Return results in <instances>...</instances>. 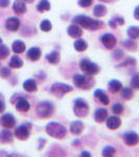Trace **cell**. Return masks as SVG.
Listing matches in <instances>:
<instances>
[{
	"label": "cell",
	"mask_w": 139,
	"mask_h": 157,
	"mask_svg": "<svg viewBox=\"0 0 139 157\" xmlns=\"http://www.w3.org/2000/svg\"><path fill=\"white\" fill-rule=\"evenodd\" d=\"M73 22L89 30H96V29H102V26H103V23L100 20L92 19V18H90V17L84 16V15H79V16L74 17Z\"/></svg>",
	"instance_id": "obj_1"
},
{
	"label": "cell",
	"mask_w": 139,
	"mask_h": 157,
	"mask_svg": "<svg viewBox=\"0 0 139 157\" xmlns=\"http://www.w3.org/2000/svg\"><path fill=\"white\" fill-rule=\"evenodd\" d=\"M46 133L54 138L62 139L66 136L67 130H66V128L63 125H61V124L51 121V123H49L48 125L46 126Z\"/></svg>",
	"instance_id": "obj_2"
},
{
	"label": "cell",
	"mask_w": 139,
	"mask_h": 157,
	"mask_svg": "<svg viewBox=\"0 0 139 157\" xmlns=\"http://www.w3.org/2000/svg\"><path fill=\"white\" fill-rule=\"evenodd\" d=\"M73 83L80 89H90L94 86V78L89 75H75L73 77Z\"/></svg>",
	"instance_id": "obj_3"
},
{
	"label": "cell",
	"mask_w": 139,
	"mask_h": 157,
	"mask_svg": "<svg viewBox=\"0 0 139 157\" xmlns=\"http://www.w3.org/2000/svg\"><path fill=\"white\" fill-rule=\"evenodd\" d=\"M54 105L50 102H41L36 106V112L41 118H48L54 114Z\"/></svg>",
	"instance_id": "obj_4"
},
{
	"label": "cell",
	"mask_w": 139,
	"mask_h": 157,
	"mask_svg": "<svg viewBox=\"0 0 139 157\" xmlns=\"http://www.w3.org/2000/svg\"><path fill=\"white\" fill-rule=\"evenodd\" d=\"M73 112L77 117L82 118L87 116L88 112H89V105L84 98H77L74 101V105H73Z\"/></svg>",
	"instance_id": "obj_5"
},
{
	"label": "cell",
	"mask_w": 139,
	"mask_h": 157,
	"mask_svg": "<svg viewBox=\"0 0 139 157\" xmlns=\"http://www.w3.org/2000/svg\"><path fill=\"white\" fill-rule=\"evenodd\" d=\"M80 67L86 75H96V73L100 72V66L97 64H95V63L91 62L89 59L81 60Z\"/></svg>",
	"instance_id": "obj_6"
},
{
	"label": "cell",
	"mask_w": 139,
	"mask_h": 157,
	"mask_svg": "<svg viewBox=\"0 0 139 157\" xmlns=\"http://www.w3.org/2000/svg\"><path fill=\"white\" fill-rule=\"evenodd\" d=\"M73 90L72 86L68 85V84H64V83H54L50 87V91L54 93V95L59 98L64 97L66 93L71 92Z\"/></svg>",
	"instance_id": "obj_7"
},
{
	"label": "cell",
	"mask_w": 139,
	"mask_h": 157,
	"mask_svg": "<svg viewBox=\"0 0 139 157\" xmlns=\"http://www.w3.org/2000/svg\"><path fill=\"white\" fill-rule=\"evenodd\" d=\"M0 124L3 128L9 129L16 125V120H15L14 115L11 114V113H6L0 117Z\"/></svg>",
	"instance_id": "obj_8"
},
{
	"label": "cell",
	"mask_w": 139,
	"mask_h": 157,
	"mask_svg": "<svg viewBox=\"0 0 139 157\" xmlns=\"http://www.w3.org/2000/svg\"><path fill=\"white\" fill-rule=\"evenodd\" d=\"M103 45L107 49H113L116 45V38L112 34H105L100 38Z\"/></svg>",
	"instance_id": "obj_9"
},
{
	"label": "cell",
	"mask_w": 139,
	"mask_h": 157,
	"mask_svg": "<svg viewBox=\"0 0 139 157\" xmlns=\"http://www.w3.org/2000/svg\"><path fill=\"white\" fill-rule=\"evenodd\" d=\"M122 137H123V140H125L126 145H128L130 147L136 146L139 143V135L136 132H133V131L125 133Z\"/></svg>",
	"instance_id": "obj_10"
},
{
	"label": "cell",
	"mask_w": 139,
	"mask_h": 157,
	"mask_svg": "<svg viewBox=\"0 0 139 157\" xmlns=\"http://www.w3.org/2000/svg\"><path fill=\"white\" fill-rule=\"evenodd\" d=\"M15 136L20 140H26L29 136V128L26 125H21L15 130Z\"/></svg>",
	"instance_id": "obj_11"
},
{
	"label": "cell",
	"mask_w": 139,
	"mask_h": 157,
	"mask_svg": "<svg viewBox=\"0 0 139 157\" xmlns=\"http://www.w3.org/2000/svg\"><path fill=\"white\" fill-rule=\"evenodd\" d=\"M69 128H70V132L72 134H74V135H80V134L84 131L85 125H84V123L81 121H74L70 124Z\"/></svg>",
	"instance_id": "obj_12"
},
{
	"label": "cell",
	"mask_w": 139,
	"mask_h": 157,
	"mask_svg": "<svg viewBox=\"0 0 139 157\" xmlns=\"http://www.w3.org/2000/svg\"><path fill=\"white\" fill-rule=\"evenodd\" d=\"M106 124H107V127L109 128L110 130H116V129H118L120 127L121 121H120V118L118 117V116L112 115V116H110V117L108 118L107 121H106Z\"/></svg>",
	"instance_id": "obj_13"
},
{
	"label": "cell",
	"mask_w": 139,
	"mask_h": 157,
	"mask_svg": "<svg viewBox=\"0 0 139 157\" xmlns=\"http://www.w3.org/2000/svg\"><path fill=\"white\" fill-rule=\"evenodd\" d=\"M30 108V104L26 98H20L18 101H16V109L20 112H27Z\"/></svg>",
	"instance_id": "obj_14"
},
{
	"label": "cell",
	"mask_w": 139,
	"mask_h": 157,
	"mask_svg": "<svg viewBox=\"0 0 139 157\" xmlns=\"http://www.w3.org/2000/svg\"><path fill=\"white\" fill-rule=\"evenodd\" d=\"M67 33H68V35L72 38H80L83 34V30L79 24L75 23V24L69 25V27H68V29H67Z\"/></svg>",
	"instance_id": "obj_15"
},
{
	"label": "cell",
	"mask_w": 139,
	"mask_h": 157,
	"mask_svg": "<svg viewBox=\"0 0 139 157\" xmlns=\"http://www.w3.org/2000/svg\"><path fill=\"white\" fill-rule=\"evenodd\" d=\"M6 26L11 32H16V30H18L20 26V20L18 18H16V17H11V18L6 20Z\"/></svg>",
	"instance_id": "obj_16"
},
{
	"label": "cell",
	"mask_w": 139,
	"mask_h": 157,
	"mask_svg": "<svg viewBox=\"0 0 139 157\" xmlns=\"http://www.w3.org/2000/svg\"><path fill=\"white\" fill-rule=\"evenodd\" d=\"M107 116H108V111L105 108H98L94 112V120L97 123H103V121L107 120Z\"/></svg>",
	"instance_id": "obj_17"
},
{
	"label": "cell",
	"mask_w": 139,
	"mask_h": 157,
	"mask_svg": "<svg viewBox=\"0 0 139 157\" xmlns=\"http://www.w3.org/2000/svg\"><path fill=\"white\" fill-rule=\"evenodd\" d=\"M13 10L16 14L22 15L26 12V4L24 3L23 0H16L13 4Z\"/></svg>",
	"instance_id": "obj_18"
},
{
	"label": "cell",
	"mask_w": 139,
	"mask_h": 157,
	"mask_svg": "<svg viewBox=\"0 0 139 157\" xmlns=\"http://www.w3.org/2000/svg\"><path fill=\"white\" fill-rule=\"evenodd\" d=\"M94 97L100 101V103H102L103 105H109L110 103V98H108V95L103 92V90L102 89H96L94 91Z\"/></svg>",
	"instance_id": "obj_19"
},
{
	"label": "cell",
	"mask_w": 139,
	"mask_h": 157,
	"mask_svg": "<svg viewBox=\"0 0 139 157\" xmlns=\"http://www.w3.org/2000/svg\"><path fill=\"white\" fill-rule=\"evenodd\" d=\"M42 52L39 47H32V48L28 49L27 52V57L29 58L32 61H37L41 58Z\"/></svg>",
	"instance_id": "obj_20"
},
{
	"label": "cell",
	"mask_w": 139,
	"mask_h": 157,
	"mask_svg": "<svg viewBox=\"0 0 139 157\" xmlns=\"http://www.w3.org/2000/svg\"><path fill=\"white\" fill-rule=\"evenodd\" d=\"M13 140V133L7 129H4L0 132V143L1 144H7L12 143Z\"/></svg>",
	"instance_id": "obj_21"
},
{
	"label": "cell",
	"mask_w": 139,
	"mask_h": 157,
	"mask_svg": "<svg viewBox=\"0 0 139 157\" xmlns=\"http://www.w3.org/2000/svg\"><path fill=\"white\" fill-rule=\"evenodd\" d=\"M23 88L25 91L27 92H34V91L37 90V83L35 80L32 78H28L23 83Z\"/></svg>",
	"instance_id": "obj_22"
},
{
	"label": "cell",
	"mask_w": 139,
	"mask_h": 157,
	"mask_svg": "<svg viewBox=\"0 0 139 157\" xmlns=\"http://www.w3.org/2000/svg\"><path fill=\"white\" fill-rule=\"evenodd\" d=\"M108 88H109L110 92L116 93V92H118V91L121 90V88H122V84H121L118 80H112V81H110L109 84H108Z\"/></svg>",
	"instance_id": "obj_23"
},
{
	"label": "cell",
	"mask_w": 139,
	"mask_h": 157,
	"mask_svg": "<svg viewBox=\"0 0 139 157\" xmlns=\"http://www.w3.org/2000/svg\"><path fill=\"white\" fill-rule=\"evenodd\" d=\"M12 48L13 52H16V54H22L25 50V44L24 42L20 41V40H16V41H14V43H13Z\"/></svg>",
	"instance_id": "obj_24"
},
{
	"label": "cell",
	"mask_w": 139,
	"mask_h": 157,
	"mask_svg": "<svg viewBox=\"0 0 139 157\" xmlns=\"http://www.w3.org/2000/svg\"><path fill=\"white\" fill-rule=\"evenodd\" d=\"M93 14H94L95 17H103L106 14H107V7L103 4H97V6H94L93 9Z\"/></svg>",
	"instance_id": "obj_25"
},
{
	"label": "cell",
	"mask_w": 139,
	"mask_h": 157,
	"mask_svg": "<svg viewBox=\"0 0 139 157\" xmlns=\"http://www.w3.org/2000/svg\"><path fill=\"white\" fill-rule=\"evenodd\" d=\"M46 60L48 61L50 64L57 65L60 62V54L58 52H51L50 54L46 55Z\"/></svg>",
	"instance_id": "obj_26"
},
{
	"label": "cell",
	"mask_w": 139,
	"mask_h": 157,
	"mask_svg": "<svg viewBox=\"0 0 139 157\" xmlns=\"http://www.w3.org/2000/svg\"><path fill=\"white\" fill-rule=\"evenodd\" d=\"M50 7H51V6H50V2L48 0H41V1L38 3L37 10L40 13H44V12L50 11Z\"/></svg>",
	"instance_id": "obj_27"
},
{
	"label": "cell",
	"mask_w": 139,
	"mask_h": 157,
	"mask_svg": "<svg viewBox=\"0 0 139 157\" xmlns=\"http://www.w3.org/2000/svg\"><path fill=\"white\" fill-rule=\"evenodd\" d=\"M23 66V61L18 56H13L9 61V67L12 68H20Z\"/></svg>",
	"instance_id": "obj_28"
},
{
	"label": "cell",
	"mask_w": 139,
	"mask_h": 157,
	"mask_svg": "<svg viewBox=\"0 0 139 157\" xmlns=\"http://www.w3.org/2000/svg\"><path fill=\"white\" fill-rule=\"evenodd\" d=\"M73 46H74V49L77 50V52H85L86 49H87L88 47V44L87 42L85 41V40L83 39H77V41L74 42V44H73Z\"/></svg>",
	"instance_id": "obj_29"
},
{
	"label": "cell",
	"mask_w": 139,
	"mask_h": 157,
	"mask_svg": "<svg viewBox=\"0 0 139 157\" xmlns=\"http://www.w3.org/2000/svg\"><path fill=\"white\" fill-rule=\"evenodd\" d=\"M128 36L131 38V39H137L139 37V27L137 26H131L129 27L128 30Z\"/></svg>",
	"instance_id": "obj_30"
},
{
	"label": "cell",
	"mask_w": 139,
	"mask_h": 157,
	"mask_svg": "<svg viewBox=\"0 0 139 157\" xmlns=\"http://www.w3.org/2000/svg\"><path fill=\"white\" fill-rule=\"evenodd\" d=\"M115 154H116V150L111 146H107L103 149V156L111 157V156H114Z\"/></svg>",
	"instance_id": "obj_31"
},
{
	"label": "cell",
	"mask_w": 139,
	"mask_h": 157,
	"mask_svg": "<svg viewBox=\"0 0 139 157\" xmlns=\"http://www.w3.org/2000/svg\"><path fill=\"white\" fill-rule=\"evenodd\" d=\"M40 29H41V30H43V32L47 33V32H50L52 29V24L51 22L49 21V20H43V21L41 22V24H40Z\"/></svg>",
	"instance_id": "obj_32"
},
{
	"label": "cell",
	"mask_w": 139,
	"mask_h": 157,
	"mask_svg": "<svg viewBox=\"0 0 139 157\" xmlns=\"http://www.w3.org/2000/svg\"><path fill=\"white\" fill-rule=\"evenodd\" d=\"M122 44H123V46L129 50H135L136 48H137V44H136V43L134 42L131 38L128 40H125V41L122 42Z\"/></svg>",
	"instance_id": "obj_33"
},
{
	"label": "cell",
	"mask_w": 139,
	"mask_h": 157,
	"mask_svg": "<svg viewBox=\"0 0 139 157\" xmlns=\"http://www.w3.org/2000/svg\"><path fill=\"white\" fill-rule=\"evenodd\" d=\"M121 98L125 100H131L133 98V90L131 88H122L121 90Z\"/></svg>",
	"instance_id": "obj_34"
},
{
	"label": "cell",
	"mask_w": 139,
	"mask_h": 157,
	"mask_svg": "<svg viewBox=\"0 0 139 157\" xmlns=\"http://www.w3.org/2000/svg\"><path fill=\"white\" fill-rule=\"evenodd\" d=\"M131 87L134 89H139V72L133 75L132 78H131Z\"/></svg>",
	"instance_id": "obj_35"
},
{
	"label": "cell",
	"mask_w": 139,
	"mask_h": 157,
	"mask_svg": "<svg viewBox=\"0 0 139 157\" xmlns=\"http://www.w3.org/2000/svg\"><path fill=\"white\" fill-rule=\"evenodd\" d=\"M9 55V49L7 48V46H6V45H0V60L6 59Z\"/></svg>",
	"instance_id": "obj_36"
},
{
	"label": "cell",
	"mask_w": 139,
	"mask_h": 157,
	"mask_svg": "<svg viewBox=\"0 0 139 157\" xmlns=\"http://www.w3.org/2000/svg\"><path fill=\"white\" fill-rule=\"evenodd\" d=\"M112 111L115 114H121L123 112V106L119 103H116L112 106Z\"/></svg>",
	"instance_id": "obj_37"
},
{
	"label": "cell",
	"mask_w": 139,
	"mask_h": 157,
	"mask_svg": "<svg viewBox=\"0 0 139 157\" xmlns=\"http://www.w3.org/2000/svg\"><path fill=\"white\" fill-rule=\"evenodd\" d=\"M136 64V61L135 59H133V58H129L125 61V62L120 63L118 66H127V65H135Z\"/></svg>",
	"instance_id": "obj_38"
},
{
	"label": "cell",
	"mask_w": 139,
	"mask_h": 157,
	"mask_svg": "<svg viewBox=\"0 0 139 157\" xmlns=\"http://www.w3.org/2000/svg\"><path fill=\"white\" fill-rule=\"evenodd\" d=\"M9 75H11V70L9 69L7 67H3L1 70H0V75H1L2 78H9Z\"/></svg>",
	"instance_id": "obj_39"
},
{
	"label": "cell",
	"mask_w": 139,
	"mask_h": 157,
	"mask_svg": "<svg viewBox=\"0 0 139 157\" xmlns=\"http://www.w3.org/2000/svg\"><path fill=\"white\" fill-rule=\"evenodd\" d=\"M93 0H80L79 1V6L82 7H88L92 4Z\"/></svg>",
	"instance_id": "obj_40"
},
{
	"label": "cell",
	"mask_w": 139,
	"mask_h": 157,
	"mask_svg": "<svg viewBox=\"0 0 139 157\" xmlns=\"http://www.w3.org/2000/svg\"><path fill=\"white\" fill-rule=\"evenodd\" d=\"M109 25H110V27H112V29H116V26L118 25V23L116 22L115 18H112L109 21Z\"/></svg>",
	"instance_id": "obj_41"
},
{
	"label": "cell",
	"mask_w": 139,
	"mask_h": 157,
	"mask_svg": "<svg viewBox=\"0 0 139 157\" xmlns=\"http://www.w3.org/2000/svg\"><path fill=\"white\" fill-rule=\"evenodd\" d=\"M4 109H6V105H4V102H3V98L0 95V113L3 112Z\"/></svg>",
	"instance_id": "obj_42"
},
{
	"label": "cell",
	"mask_w": 139,
	"mask_h": 157,
	"mask_svg": "<svg viewBox=\"0 0 139 157\" xmlns=\"http://www.w3.org/2000/svg\"><path fill=\"white\" fill-rule=\"evenodd\" d=\"M9 4V0H0V7H6Z\"/></svg>",
	"instance_id": "obj_43"
},
{
	"label": "cell",
	"mask_w": 139,
	"mask_h": 157,
	"mask_svg": "<svg viewBox=\"0 0 139 157\" xmlns=\"http://www.w3.org/2000/svg\"><path fill=\"white\" fill-rule=\"evenodd\" d=\"M113 57L115 58V59H117V60H119L121 57H122V52H120V50H116L115 52V54L113 55Z\"/></svg>",
	"instance_id": "obj_44"
},
{
	"label": "cell",
	"mask_w": 139,
	"mask_h": 157,
	"mask_svg": "<svg viewBox=\"0 0 139 157\" xmlns=\"http://www.w3.org/2000/svg\"><path fill=\"white\" fill-rule=\"evenodd\" d=\"M115 20L116 22H117L119 25H123L125 24V19L122 18V17H115Z\"/></svg>",
	"instance_id": "obj_45"
},
{
	"label": "cell",
	"mask_w": 139,
	"mask_h": 157,
	"mask_svg": "<svg viewBox=\"0 0 139 157\" xmlns=\"http://www.w3.org/2000/svg\"><path fill=\"white\" fill-rule=\"evenodd\" d=\"M134 18L136 20H139V6H136V9L134 10Z\"/></svg>",
	"instance_id": "obj_46"
},
{
	"label": "cell",
	"mask_w": 139,
	"mask_h": 157,
	"mask_svg": "<svg viewBox=\"0 0 139 157\" xmlns=\"http://www.w3.org/2000/svg\"><path fill=\"white\" fill-rule=\"evenodd\" d=\"M81 156H86V157H89V156H91V153H90V152L84 151V152H82V153H81Z\"/></svg>",
	"instance_id": "obj_47"
},
{
	"label": "cell",
	"mask_w": 139,
	"mask_h": 157,
	"mask_svg": "<svg viewBox=\"0 0 139 157\" xmlns=\"http://www.w3.org/2000/svg\"><path fill=\"white\" fill-rule=\"evenodd\" d=\"M41 140V144H40V147H39V150H41V149L44 147V144H45V140L44 139H40Z\"/></svg>",
	"instance_id": "obj_48"
},
{
	"label": "cell",
	"mask_w": 139,
	"mask_h": 157,
	"mask_svg": "<svg viewBox=\"0 0 139 157\" xmlns=\"http://www.w3.org/2000/svg\"><path fill=\"white\" fill-rule=\"evenodd\" d=\"M100 1H103V2H112V1H115V0H100Z\"/></svg>",
	"instance_id": "obj_49"
},
{
	"label": "cell",
	"mask_w": 139,
	"mask_h": 157,
	"mask_svg": "<svg viewBox=\"0 0 139 157\" xmlns=\"http://www.w3.org/2000/svg\"><path fill=\"white\" fill-rule=\"evenodd\" d=\"M24 2H29V3H32V2H34L35 0H23Z\"/></svg>",
	"instance_id": "obj_50"
},
{
	"label": "cell",
	"mask_w": 139,
	"mask_h": 157,
	"mask_svg": "<svg viewBox=\"0 0 139 157\" xmlns=\"http://www.w3.org/2000/svg\"><path fill=\"white\" fill-rule=\"evenodd\" d=\"M1 43H2V39L0 38V44H1Z\"/></svg>",
	"instance_id": "obj_51"
}]
</instances>
